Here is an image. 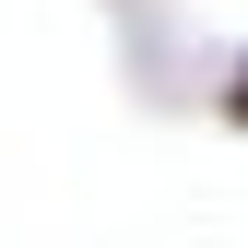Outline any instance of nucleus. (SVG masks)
Here are the masks:
<instances>
[{"instance_id":"obj_1","label":"nucleus","mask_w":248,"mask_h":248,"mask_svg":"<svg viewBox=\"0 0 248 248\" xmlns=\"http://www.w3.org/2000/svg\"><path fill=\"white\" fill-rule=\"evenodd\" d=\"M225 118H236V130H248V59H236V83H225Z\"/></svg>"}]
</instances>
